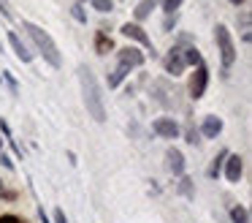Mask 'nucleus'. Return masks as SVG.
<instances>
[{"instance_id": "aec40b11", "label": "nucleus", "mask_w": 252, "mask_h": 223, "mask_svg": "<svg viewBox=\"0 0 252 223\" xmlns=\"http://www.w3.org/2000/svg\"><path fill=\"white\" fill-rule=\"evenodd\" d=\"M71 14H74L79 22H87V14H84V8H82V6H74V8H71Z\"/></svg>"}, {"instance_id": "6e6552de", "label": "nucleus", "mask_w": 252, "mask_h": 223, "mask_svg": "<svg viewBox=\"0 0 252 223\" xmlns=\"http://www.w3.org/2000/svg\"><path fill=\"white\" fill-rule=\"evenodd\" d=\"M122 35H128V38H133V41H138L141 47H147V49L152 47V38L144 33L138 25H130V22H128V25H122Z\"/></svg>"}, {"instance_id": "423d86ee", "label": "nucleus", "mask_w": 252, "mask_h": 223, "mask_svg": "<svg viewBox=\"0 0 252 223\" xmlns=\"http://www.w3.org/2000/svg\"><path fill=\"white\" fill-rule=\"evenodd\" d=\"M152 131L160 133V136H165V139H177L179 126L174 123V120H168V117H160V120H155V123H152Z\"/></svg>"}, {"instance_id": "39448f33", "label": "nucleus", "mask_w": 252, "mask_h": 223, "mask_svg": "<svg viewBox=\"0 0 252 223\" xmlns=\"http://www.w3.org/2000/svg\"><path fill=\"white\" fill-rule=\"evenodd\" d=\"M163 65H165V71H168V74L179 77V74L184 71V57H182V49H171L168 55H165Z\"/></svg>"}, {"instance_id": "7ed1b4c3", "label": "nucleus", "mask_w": 252, "mask_h": 223, "mask_svg": "<svg viewBox=\"0 0 252 223\" xmlns=\"http://www.w3.org/2000/svg\"><path fill=\"white\" fill-rule=\"evenodd\" d=\"M214 35H217V47H220V57H222V65H225V68H231L233 60H236V47H233L231 33H228V28H225V25H217Z\"/></svg>"}, {"instance_id": "20e7f679", "label": "nucleus", "mask_w": 252, "mask_h": 223, "mask_svg": "<svg viewBox=\"0 0 252 223\" xmlns=\"http://www.w3.org/2000/svg\"><path fill=\"white\" fill-rule=\"evenodd\" d=\"M206 82H209V68L201 63L195 68V77H193V84H190L193 98H201V96H204V93H206Z\"/></svg>"}, {"instance_id": "f03ea898", "label": "nucleus", "mask_w": 252, "mask_h": 223, "mask_svg": "<svg viewBox=\"0 0 252 223\" xmlns=\"http://www.w3.org/2000/svg\"><path fill=\"white\" fill-rule=\"evenodd\" d=\"M22 28L28 30V35L33 38V44L38 47V52L46 57V63H49V65H55V68H60L62 57H60V49H57V44L52 41V35H49L44 28L33 25V22H22Z\"/></svg>"}, {"instance_id": "6ab92c4d", "label": "nucleus", "mask_w": 252, "mask_h": 223, "mask_svg": "<svg viewBox=\"0 0 252 223\" xmlns=\"http://www.w3.org/2000/svg\"><path fill=\"white\" fill-rule=\"evenodd\" d=\"M92 6H95L98 11H103V14H106V11H111V0H92Z\"/></svg>"}, {"instance_id": "a878e982", "label": "nucleus", "mask_w": 252, "mask_h": 223, "mask_svg": "<svg viewBox=\"0 0 252 223\" xmlns=\"http://www.w3.org/2000/svg\"><path fill=\"white\" fill-rule=\"evenodd\" d=\"M55 218H57V223H65V215H62V212H57Z\"/></svg>"}, {"instance_id": "f3484780", "label": "nucleus", "mask_w": 252, "mask_h": 223, "mask_svg": "<svg viewBox=\"0 0 252 223\" xmlns=\"http://www.w3.org/2000/svg\"><path fill=\"white\" fill-rule=\"evenodd\" d=\"M160 6H163V11L171 16V14H174V11H177L179 6H182V0H160Z\"/></svg>"}, {"instance_id": "ddd939ff", "label": "nucleus", "mask_w": 252, "mask_h": 223, "mask_svg": "<svg viewBox=\"0 0 252 223\" xmlns=\"http://www.w3.org/2000/svg\"><path fill=\"white\" fill-rule=\"evenodd\" d=\"M182 57H184V65H201V55H198V49L190 47V49H182Z\"/></svg>"}, {"instance_id": "1a4fd4ad", "label": "nucleus", "mask_w": 252, "mask_h": 223, "mask_svg": "<svg viewBox=\"0 0 252 223\" xmlns=\"http://www.w3.org/2000/svg\"><path fill=\"white\" fill-rule=\"evenodd\" d=\"M8 41H11V47H14L16 57H19L22 63H30V60H33V55H30L28 47H25V44L19 41V35H16V33H8Z\"/></svg>"}, {"instance_id": "c85d7f7f", "label": "nucleus", "mask_w": 252, "mask_h": 223, "mask_svg": "<svg viewBox=\"0 0 252 223\" xmlns=\"http://www.w3.org/2000/svg\"><path fill=\"white\" fill-rule=\"evenodd\" d=\"M0 144H3V142H0Z\"/></svg>"}, {"instance_id": "f8f14e48", "label": "nucleus", "mask_w": 252, "mask_h": 223, "mask_svg": "<svg viewBox=\"0 0 252 223\" xmlns=\"http://www.w3.org/2000/svg\"><path fill=\"white\" fill-rule=\"evenodd\" d=\"M220 131H222V123H220L217 117H206V123H204V136L214 139V136H217Z\"/></svg>"}, {"instance_id": "f257e3e1", "label": "nucleus", "mask_w": 252, "mask_h": 223, "mask_svg": "<svg viewBox=\"0 0 252 223\" xmlns=\"http://www.w3.org/2000/svg\"><path fill=\"white\" fill-rule=\"evenodd\" d=\"M79 82H82V93H84V104H87V112L98 120V123H103V120H106L103 98H101V90H98L95 74H92L87 65H79Z\"/></svg>"}, {"instance_id": "bb28decb", "label": "nucleus", "mask_w": 252, "mask_h": 223, "mask_svg": "<svg viewBox=\"0 0 252 223\" xmlns=\"http://www.w3.org/2000/svg\"><path fill=\"white\" fill-rule=\"evenodd\" d=\"M231 3H233V6H238V3H244V0H231Z\"/></svg>"}, {"instance_id": "0eeeda50", "label": "nucleus", "mask_w": 252, "mask_h": 223, "mask_svg": "<svg viewBox=\"0 0 252 223\" xmlns=\"http://www.w3.org/2000/svg\"><path fill=\"white\" fill-rule=\"evenodd\" d=\"M144 63V55L138 52V49L128 47V49H119V65H125V68H136V65Z\"/></svg>"}, {"instance_id": "dca6fc26", "label": "nucleus", "mask_w": 252, "mask_h": 223, "mask_svg": "<svg viewBox=\"0 0 252 223\" xmlns=\"http://www.w3.org/2000/svg\"><path fill=\"white\" fill-rule=\"evenodd\" d=\"M231 218H233V223H250V215H247L244 207H236V209L231 212Z\"/></svg>"}, {"instance_id": "5701e85b", "label": "nucleus", "mask_w": 252, "mask_h": 223, "mask_svg": "<svg viewBox=\"0 0 252 223\" xmlns=\"http://www.w3.org/2000/svg\"><path fill=\"white\" fill-rule=\"evenodd\" d=\"M174 25H177V16H165L163 28H165V30H171V28H174Z\"/></svg>"}, {"instance_id": "4468645a", "label": "nucleus", "mask_w": 252, "mask_h": 223, "mask_svg": "<svg viewBox=\"0 0 252 223\" xmlns=\"http://www.w3.org/2000/svg\"><path fill=\"white\" fill-rule=\"evenodd\" d=\"M152 8H155V0H141V3H138V8H136V19H147Z\"/></svg>"}, {"instance_id": "a211bd4d", "label": "nucleus", "mask_w": 252, "mask_h": 223, "mask_svg": "<svg viewBox=\"0 0 252 223\" xmlns=\"http://www.w3.org/2000/svg\"><path fill=\"white\" fill-rule=\"evenodd\" d=\"M109 49H111V38H106L103 33H98V52H101V55H106Z\"/></svg>"}, {"instance_id": "2eb2a0df", "label": "nucleus", "mask_w": 252, "mask_h": 223, "mask_svg": "<svg viewBox=\"0 0 252 223\" xmlns=\"http://www.w3.org/2000/svg\"><path fill=\"white\" fill-rule=\"evenodd\" d=\"M125 74H128V68H125V65H117V71L109 77V87H117V84L125 79Z\"/></svg>"}, {"instance_id": "393cba45", "label": "nucleus", "mask_w": 252, "mask_h": 223, "mask_svg": "<svg viewBox=\"0 0 252 223\" xmlns=\"http://www.w3.org/2000/svg\"><path fill=\"white\" fill-rule=\"evenodd\" d=\"M187 142H190V144H195V142H198V133L195 131H187Z\"/></svg>"}, {"instance_id": "412c9836", "label": "nucleus", "mask_w": 252, "mask_h": 223, "mask_svg": "<svg viewBox=\"0 0 252 223\" xmlns=\"http://www.w3.org/2000/svg\"><path fill=\"white\" fill-rule=\"evenodd\" d=\"M0 14L11 16V3H8V0H0Z\"/></svg>"}, {"instance_id": "9b49d317", "label": "nucleus", "mask_w": 252, "mask_h": 223, "mask_svg": "<svg viewBox=\"0 0 252 223\" xmlns=\"http://www.w3.org/2000/svg\"><path fill=\"white\" fill-rule=\"evenodd\" d=\"M238 177H241V158H238V155H231V158H228V180L238 182Z\"/></svg>"}, {"instance_id": "cd10ccee", "label": "nucleus", "mask_w": 252, "mask_h": 223, "mask_svg": "<svg viewBox=\"0 0 252 223\" xmlns=\"http://www.w3.org/2000/svg\"><path fill=\"white\" fill-rule=\"evenodd\" d=\"M0 193H3V182H0Z\"/></svg>"}, {"instance_id": "4be33fe9", "label": "nucleus", "mask_w": 252, "mask_h": 223, "mask_svg": "<svg viewBox=\"0 0 252 223\" xmlns=\"http://www.w3.org/2000/svg\"><path fill=\"white\" fill-rule=\"evenodd\" d=\"M179 188H182V193H184V196H193V188H190V180H187V177L182 180V185H179Z\"/></svg>"}, {"instance_id": "9d476101", "label": "nucleus", "mask_w": 252, "mask_h": 223, "mask_svg": "<svg viewBox=\"0 0 252 223\" xmlns=\"http://www.w3.org/2000/svg\"><path fill=\"white\" fill-rule=\"evenodd\" d=\"M168 169L174 175H182L184 172V158H182L179 150H168Z\"/></svg>"}, {"instance_id": "b1692460", "label": "nucleus", "mask_w": 252, "mask_h": 223, "mask_svg": "<svg viewBox=\"0 0 252 223\" xmlns=\"http://www.w3.org/2000/svg\"><path fill=\"white\" fill-rule=\"evenodd\" d=\"M0 223H22L19 218H14V215H3L0 218Z\"/></svg>"}]
</instances>
